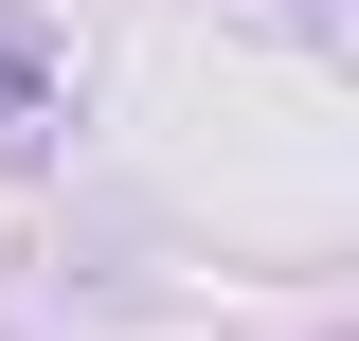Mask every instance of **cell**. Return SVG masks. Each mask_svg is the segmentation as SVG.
I'll return each mask as SVG.
<instances>
[{
	"instance_id": "cell-1",
	"label": "cell",
	"mask_w": 359,
	"mask_h": 341,
	"mask_svg": "<svg viewBox=\"0 0 359 341\" xmlns=\"http://www.w3.org/2000/svg\"><path fill=\"white\" fill-rule=\"evenodd\" d=\"M18 108H36V36L0 18V126H18Z\"/></svg>"
}]
</instances>
